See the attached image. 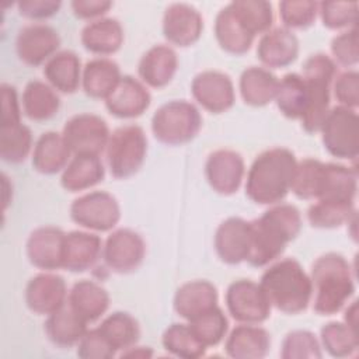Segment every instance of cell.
I'll return each mask as SVG.
<instances>
[{"label": "cell", "mask_w": 359, "mask_h": 359, "mask_svg": "<svg viewBox=\"0 0 359 359\" xmlns=\"http://www.w3.org/2000/svg\"><path fill=\"white\" fill-rule=\"evenodd\" d=\"M250 223L251 248L247 262L261 268L279 258L286 245L297 237L302 229V216L296 206L276 203Z\"/></svg>", "instance_id": "obj_1"}, {"label": "cell", "mask_w": 359, "mask_h": 359, "mask_svg": "<svg viewBox=\"0 0 359 359\" xmlns=\"http://www.w3.org/2000/svg\"><path fill=\"white\" fill-rule=\"evenodd\" d=\"M297 160L292 150L273 147L252 161L245 180V195L258 205L280 203L289 194Z\"/></svg>", "instance_id": "obj_2"}, {"label": "cell", "mask_w": 359, "mask_h": 359, "mask_svg": "<svg viewBox=\"0 0 359 359\" xmlns=\"http://www.w3.org/2000/svg\"><path fill=\"white\" fill-rule=\"evenodd\" d=\"M310 280L313 309L320 316L338 313L355 292L352 268L337 252H327L313 262Z\"/></svg>", "instance_id": "obj_3"}, {"label": "cell", "mask_w": 359, "mask_h": 359, "mask_svg": "<svg viewBox=\"0 0 359 359\" xmlns=\"http://www.w3.org/2000/svg\"><path fill=\"white\" fill-rule=\"evenodd\" d=\"M271 306L286 314L304 311L311 303V280L299 261L285 258L269 268L258 282Z\"/></svg>", "instance_id": "obj_4"}, {"label": "cell", "mask_w": 359, "mask_h": 359, "mask_svg": "<svg viewBox=\"0 0 359 359\" xmlns=\"http://www.w3.org/2000/svg\"><path fill=\"white\" fill-rule=\"evenodd\" d=\"M300 76L307 87V107L300 123L307 133H316L330 111V91L337 76V65L330 56L316 53L306 59Z\"/></svg>", "instance_id": "obj_5"}, {"label": "cell", "mask_w": 359, "mask_h": 359, "mask_svg": "<svg viewBox=\"0 0 359 359\" xmlns=\"http://www.w3.org/2000/svg\"><path fill=\"white\" fill-rule=\"evenodd\" d=\"M202 116L199 109L184 100H175L161 105L151 118L154 137L167 146H181L199 133Z\"/></svg>", "instance_id": "obj_6"}, {"label": "cell", "mask_w": 359, "mask_h": 359, "mask_svg": "<svg viewBox=\"0 0 359 359\" xmlns=\"http://www.w3.org/2000/svg\"><path fill=\"white\" fill-rule=\"evenodd\" d=\"M107 164L112 177L126 180L143 165L147 154V137L137 125H125L115 129L105 147Z\"/></svg>", "instance_id": "obj_7"}, {"label": "cell", "mask_w": 359, "mask_h": 359, "mask_svg": "<svg viewBox=\"0 0 359 359\" xmlns=\"http://www.w3.org/2000/svg\"><path fill=\"white\" fill-rule=\"evenodd\" d=\"M325 150L338 158L355 160L359 153V118L355 109L338 105L328 111L320 130Z\"/></svg>", "instance_id": "obj_8"}, {"label": "cell", "mask_w": 359, "mask_h": 359, "mask_svg": "<svg viewBox=\"0 0 359 359\" xmlns=\"http://www.w3.org/2000/svg\"><path fill=\"white\" fill-rule=\"evenodd\" d=\"M70 217L79 226L94 231H109L121 219V208L115 196L105 191H93L73 201Z\"/></svg>", "instance_id": "obj_9"}, {"label": "cell", "mask_w": 359, "mask_h": 359, "mask_svg": "<svg viewBox=\"0 0 359 359\" xmlns=\"http://www.w3.org/2000/svg\"><path fill=\"white\" fill-rule=\"evenodd\" d=\"M226 306L230 316L241 324H261L271 316V303L259 283L238 279L229 285Z\"/></svg>", "instance_id": "obj_10"}, {"label": "cell", "mask_w": 359, "mask_h": 359, "mask_svg": "<svg viewBox=\"0 0 359 359\" xmlns=\"http://www.w3.org/2000/svg\"><path fill=\"white\" fill-rule=\"evenodd\" d=\"M62 135L74 156H100L105 150L111 136L107 122L94 114L72 116L65 123Z\"/></svg>", "instance_id": "obj_11"}, {"label": "cell", "mask_w": 359, "mask_h": 359, "mask_svg": "<svg viewBox=\"0 0 359 359\" xmlns=\"http://www.w3.org/2000/svg\"><path fill=\"white\" fill-rule=\"evenodd\" d=\"M146 255L143 237L130 229L112 231L104 245L102 258L105 265L116 273H129L140 266Z\"/></svg>", "instance_id": "obj_12"}, {"label": "cell", "mask_w": 359, "mask_h": 359, "mask_svg": "<svg viewBox=\"0 0 359 359\" xmlns=\"http://www.w3.org/2000/svg\"><path fill=\"white\" fill-rule=\"evenodd\" d=\"M191 93L195 101L212 114L226 112L236 101L234 84L230 76L219 70L198 73L191 83Z\"/></svg>", "instance_id": "obj_13"}, {"label": "cell", "mask_w": 359, "mask_h": 359, "mask_svg": "<svg viewBox=\"0 0 359 359\" xmlns=\"http://www.w3.org/2000/svg\"><path fill=\"white\" fill-rule=\"evenodd\" d=\"M60 36L55 28L46 24H29L18 31L15 50L20 60L28 66H39L56 55Z\"/></svg>", "instance_id": "obj_14"}, {"label": "cell", "mask_w": 359, "mask_h": 359, "mask_svg": "<svg viewBox=\"0 0 359 359\" xmlns=\"http://www.w3.org/2000/svg\"><path fill=\"white\" fill-rule=\"evenodd\" d=\"M244 172V158L234 150H216L209 154L205 163V177L212 189L220 195L237 192L243 182Z\"/></svg>", "instance_id": "obj_15"}, {"label": "cell", "mask_w": 359, "mask_h": 359, "mask_svg": "<svg viewBox=\"0 0 359 359\" xmlns=\"http://www.w3.org/2000/svg\"><path fill=\"white\" fill-rule=\"evenodd\" d=\"M65 237L66 233L55 226L35 229L27 240L28 261L46 272L63 268Z\"/></svg>", "instance_id": "obj_16"}, {"label": "cell", "mask_w": 359, "mask_h": 359, "mask_svg": "<svg viewBox=\"0 0 359 359\" xmlns=\"http://www.w3.org/2000/svg\"><path fill=\"white\" fill-rule=\"evenodd\" d=\"M67 286L62 276L43 272L32 276L25 287V303L36 314L49 316L66 304Z\"/></svg>", "instance_id": "obj_17"}, {"label": "cell", "mask_w": 359, "mask_h": 359, "mask_svg": "<svg viewBox=\"0 0 359 359\" xmlns=\"http://www.w3.org/2000/svg\"><path fill=\"white\" fill-rule=\"evenodd\" d=\"M251 248V223L241 217H229L222 222L215 233L217 257L229 265L247 261Z\"/></svg>", "instance_id": "obj_18"}, {"label": "cell", "mask_w": 359, "mask_h": 359, "mask_svg": "<svg viewBox=\"0 0 359 359\" xmlns=\"http://www.w3.org/2000/svg\"><path fill=\"white\" fill-rule=\"evenodd\" d=\"M203 18L196 8L185 3L167 7L163 17V35L177 46H191L202 35Z\"/></svg>", "instance_id": "obj_19"}, {"label": "cell", "mask_w": 359, "mask_h": 359, "mask_svg": "<svg viewBox=\"0 0 359 359\" xmlns=\"http://www.w3.org/2000/svg\"><path fill=\"white\" fill-rule=\"evenodd\" d=\"M151 102L147 87L132 76H122L115 90L105 100L108 112L121 119L140 116Z\"/></svg>", "instance_id": "obj_20"}, {"label": "cell", "mask_w": 359, "mask_h": 359, "mask_svg": "<svg viewBox=\"0 0 359 359\" xmlns=\"http://www.w3.org/2000/svg\"><path fill=\"white\" fill-rule=\"evenodd\" d=\"M257 56L269 69L286 67L299 56V39L285 27L272 28L259 38Z\"/></svg>", "instance_id": "obj_21"}, {"label": "cell", "mask_w": 359, "mask_h": 359, "mask_svg": "<svg viewBox=\"0 0 359 359\" xmlns=\"http://www.w3.org/2000/svg\"><path fill=\"white\" fill-rule=\"evenodd\" d=\"M356 191L358 175L353 168L335 163H323L317 185V201L352 203L355 202Z\"/></svg>", "instance_id": "obj_22"}, {"label": "cell", "mask_w": 359, "mask_h": 359, "mask_svg": "<svg viewBox=\"0 0 359 359\" xmlns=\"http://www.w3.org/2000/svg\"><path fill=\"white\" fill-rule=\"evenodd\" d=\"M101 255L102 241L97 234L79 230L66 233L63 269L70 272H84L93 268Z\"/></svg>", "instance_id": "obj_23"}, {"label": "cell", "mask_w": 359, "mask_h": 359, "mask_svg": "<svg viewBox=\"0 0 359 359\" xmlns=\"http://www.w3.org/2000/svg\"><path fill=\"white\" fill-rule=\"evenodd\" d=\"M178 69L175 50L168 45L151 46L140 59L137 73L143 84L153 88L165 87Z\"/></svg>", "instance_id": "obj_24"}, {"label": "cell", "mask_w": 359, "mask_h": 359, "mask_svg": "<svg viewBox=\"0 0 359 359\" xmlns=\"http://www.w3.org/2000/svg\"><path fill=\"white\" fill-rule=\"evenodd\" d=\"M67 306L87 324L100 320L109 307L108 292L97 282L83 279L76 282L67 294Z\"/></svg>", "instance_id": "obj_25"}, {"label": "cell", "mask_w": 359, "mask_h": 359, "mask_svg": "<svg viewBox=\"0 0 359 359\" xmlns=\"http://www.w3.org/2000/svg\"><path fill=\"white\" fill-rule=\"evenodd\" d=\"M269 348V332L257 324L237 325L224 342V351L233 359H261L268 355Z\"/></svg>", "instance_id": "obj_26"}, {"label": "cell", "mask_w": 359, "mask_h": 359, "mask_svg": "<svg viewBox=\"0 0 359 359\" xmlns=\"http://www.w3.org/2000/svg\"><path fill=\"white\" fill-rule=\"evenodd\" d=\"M217 290L209 280H191L181 285L174 296L175 313L187 321L217 306Z\"/></svg>", "instance_id": "obj_27"}, {"label": "cell", "mask_w": 359, "mask_h": 359, "mask_svg": "<svg viewBox=\"0 0 359 359\" xmlns=\"http://www.w3.org/2000/svg\"><path fill=\"white\" fill-rule=\"evenodd\" d=\"M72 154L62 133L45 132L35 142L32 167L41 174L53 175L67 167Z\"/></svg>", "instance_id": "obj_28"}, {"label": "cell", "mask_w": 359, "mask_h": 359, "mask_svg": "<svg viewBox=\"0 0 359 359\" xmlns=\"http://www.w3.org/2000/svg\"><path fill=\"white\" fill-rule=\"evenodd\" d=\"M80 39L84 49L94 55H112L123 43V28L118 20L102 17L88 22L83 28Z\"/></svg>", "instance_id": "obj_29"}, {"label": "cell", "mask_w": 359, "mask_h": 359, "mask_svg": "<svg viewBox=\"0 0 359 359\" xmlns=\"http://www.w3.org/2000/svg\"><path fill=\"white\" fill-rule=\"evenodd\" d=\"M122 79L119 66L107 57H95L86 63L81 74L84 93L91 98L107 100Z\"/></svg>", "instance_id": "obj_30"}, {"label": "cell", "mask_w": 359, "mask_h": 359, "mask_svg": "<svg viewBox=\"0 0 359 359\" xmlns=\"http://www.w3.org/2000/svg\"><path fill=\"white\" fill-rule=\"evenodd\" d=\"M215 36L220 48L231 55H244L250 50L255 39L236 17L230 3L216 15Z\"/></svg>", "instance_id": "obj_31"}, {"label": "cell", "mask_w": 359, "mask_h": 359, "mask_svg": "<svg viewBox=\"0 0 359 359\" xmlns=\"http://www.w3.org/2000/svg\"><path fill=\"white\" fill-rule=\"evenodd\" d=\"M81 62L72 50H62L53 55L43 67V76L56 91L72 94L81 84Z\"/></svg>", "instance_id": "obj_32"}, {"label": "cell", "mask_w": 359, "mask_h": 359, "mask_svg": "<svg viewBox=\"0 0 359 359\" xmlns=\"http://www.w3.org/2000/svg\"><path fill=\"white\" fill-rule=\"evenodd\" d=\"M104 175L105 168L100 156L76 154L63 170L60 184L69 192H79L100 184Z\"/></svg>", "instance_id": "obj_33"}, {"label": "cell", "mask_w": 359, "mask_h": 359, "mask_svg": "<svg viewBox=\"0 0 359 359\" xmlns=\"http://www.w3.org/2000/svg\"><path fill=\"white\" fill-rule=\"evenodd\" d=\"M240 94L251 107H265L275 100L279 80L268 69L251 66L240 76Z\"/></svg>", "instance_id": "obj_34"}, {"label": "cell", "mask_w": 359, "mask_h": 359, "mask_svg": "<svg viewBox=\"0 0 359 359\" xmlns=\"http://www.w3.org/2000/svg\"><path fill=\"white\" fill-rule=\"evenodd\" d=\"M87 325L88 324L69 306H63L48 316L45 321V332L53 345L59 348H70L79 344L88 330Z\"/></svg>", "instance_id": "obj_35"}, {"label": "cell", "mask_w": 359, "mask_h": 359, "mask_svg": "<svg viewBox=\"0 0 359 359\" xmlns=\"http://www.w3.org/2000/svg\"><path fill=\"white\" fill-rule=\"evenodd\" d=\"M60 108V98L53 87L41 80H31L22 91V111L27 118L42 122L53 118Z\"/></svg>", "instance_id": "obj_36"}, {"label": "cell", "mask_w": 359, "mask_h": 359, "mask_svg": "<svg viewBox=\"0 0 359 359\" xmlns=\"http://www.w3.org/2000/svg\"><path fill=\"white\" fill-rule=\"evenodd\" d=\"M97 328L116 352L135 346L140 338L137 320L126 311H115L109 314Z\"/></svg>", "instance_id": "obj_37"}, {"label": "cell", "mask_w": 359, "mask_h": 359, "mask_svg": "<svg viewBox=\"0 0 359 359\" xmlns=\"http://www.w3.org/2000/svg\"><path fill=\"white\" fill-rule=\"evenodd\" d=\"M275 102L283 116L300 121L307 107V87L303 77L297 73L285 74L279 80Z\"/></svg>", "instance_id": "obj_38"}, {"label": "cell", "mask_w": 359, "mask_h": 359, "mask_svg": "<svg viewBox=\"0 0 359 359\" xmlns=\"http://www.w3.org/2000/svg\"><path fill=\"white\" fill-rule=\"evenodd\" d=\"M167 352L182 359H198L205 355L206 346L196 338L188 324L174 323L167 327L161 338Z\"/></svg>", "instance_id": "obj_39"}, {"label": "cell", "mask_w": 359, "mask_h": 359, "mask_svg": "<svg viewBox=\"0 0 359 359\" xmlns=\"http://www.w3.org/2000/svg\"><path fill=\"white\" fill-rule=\"evenodd\" d=\"M236 17L247 28V31L257 36L271 29L273 22L272 4L265 0H237L230 3Z\"/></svg>", "instance_id": "obj_40"}, {"label": "cell", "mask_w": 359, "mask_h": 359, "mask_svg": "<svg viewBox=\"0 0 359 359\" xmlns=\"http://www.w3.org/2000/svg\"><path fill=\"white\" fill-rule=\"evenodd\" d=\"M32 147V133L20 123L0 125V157L10 164L22 163Z\"/></svg>", "instance_id": "obj_41"}, {"label": "cell", "mask_w": 359, "mask_h": 359, "mask_svg": "<svg viewBox=\"0 0 359 359\" xmlns=\"http://www.w3.org/2000/svg\"><path fill=\"white\" fill-rule=\"evenodd\" d=\"M321 344L334 358H348L356 353L359 346L358 332L348 324L331 321L321 328Z\"/></svg>", "instance_id": "obj_42"}, {"label": "cell", "mask_w": 359, "mask_h": 359, "mask_svg": "<svg viewBox=\"0 0 359 359\" xmlns=\"http://www.w3.org/2000/svg\"><path fill=\"white\" fill-rule=\"evenodd\" d=\"M355 215V202L317 201L307 210L309 223L317 229H335L345 223L348 224Z\"/></svg>", "instance_id": "obj_43"}, {"label": "cell", "mask_w": 359, "mask_h": 359, "mask_svg": "<svg viewBox=\"0 0 359 359\" xmlns=\"http://www.w3.org/2000/svg\"><path fill=\"white\" fill-rule=\"evenodd\" d=\"M188 325L206 348L219 345L229 331V320L219 306L189 320Z\"/></svg>", "instance_id": "obj_44"}, {"label": "cell", "mask_w": 359, "mask_h": 359, "mask_svg": "<svg viewBox=\"0 0 359 359\" xmlns=\"http://www.w3.org/2000/svg\"><path fill=\"white\" fill-rule=\"evenodd\" d=\"M282 359H320L323 358L321 346L316 335L307 330L290 331L280 349Z\"/></svg>", "instance_id": "obj_45"}, {"label": "cell", "mask_w": 359, "mask_h": 359, "mask_svg": "<svg viewBox=\"0 0 359 359\" xmlns=\"http://www.w3.org/2000/svg\"><path fill=\"white\" fill-rule=\"evenodd\" d=\"M318 13V3L309 0H285L279 3V15L287 29H304L310 27Z\"/></svg>", "instance_id": "obj_46"}, {"label": "cell", "mask_w": 359, "mask_h": 359, "mask_svg": "<svg viewBox=\"0 0 359 359\" xmlns=\"http://www.w3.org/2000/svg\"><path fill=\"white\" fill-rule=\"evenodd\" d=\"M318 14L324 27L330 29H342L356 27L358 3L356 1H323L318 3Z\"/></svg>", "instance_id": "obj_47"}, {"label": "cell", "mask_w": 359, "mask_h": 359, "mask_svg": "<svg viewBox=\"0 0 359 359\" xmlns=\"http://www.w3.org/2000/svg\"><path fill=\"white\" fill-rule=\"evenodd\" d=\"M321 167L323 161L316 158H304L297 161L290 191L300 199H316Z\"/></svg>", "instance_id": "obj_48"}, {"label": "cell", "mask_w": 359, "mask_h": 359, "mask_svg": "<svg viewBox=\"0 0 359 359\" xmlns=\"http://www.w3.org/2000/svg\"><path fill=\"white\" fill-rule=\"evenodd\" d=\"M115 355L116 351L98 328L87 330L77 344V356L81 359H112Z\"/></svg>", "instance_id": "obj_49"}, {"label": "cell", "mask_w": 359, "mask_h": 359, "mask_svg": "<svg viewBox=\"0 0 359 359\" xmlns=\"http://www.w3.org/2000/svg\"><path fill=\"white\" fill-rule=\"evenodd\" d=\"M331 52L334 59L345 66L351 67L359 62V48H358V29L352 27L331 41Z\"/></svg>", "instance_id": "obj_50"}, {"label": "cell", "mask_w": 359, "mask_h": 359, "mask_svg": "<svg viewBox=\"0 0 359 359\" xmlns=\"http://www.w3.org/2000/svg\"><path fill=\"white\" fill-rule=\"evenodd\" d=\"M334 95L339 105L356 109L359 105V74L356 70H346L334 79Z\"/></svg>", "instance_id": "obj_51"}, {"label": "cell", "mask_w": 359, "mask_h": 359, "mask_svg": "<svg viewBox=\"0 0 359 359\" xmlns=\"http://www.w3.org/2000/svg\"><path fill=\"white\" fill-rule=\"evenodd\" d=\"M62 3L59 0H22L17 3L18 13L29 20H45L55 15Z\"/></svg>", "instance_id": "obj_52"}, {"label": "cell", "mask_w": 359, "mask_h": 359, "mask_svg": "<svg viewBox=\"0 0 359 359\" xmlns=\"http://www.w3.org/2000/svg\"><path fill=\"white\" fill-rule=\"evenodd\" d=\"M1 93V125H15L21 122V111L17 98V91L13 86L3 83Z\"/></svg>", "instance_id": "obj_53"}, {"label": "cell", "mask_w": 359, "mask_h": 359, "mask_svg": "<svg viewBox=\"0 0 359 359\" xmlns=\"http://www.w3.org/2000/svg\"><path fill=\"white\" fill-rule=\"evenodd\" d=\"M73 14L80 20H98L112 7L108 0H74L70 3Z\"/></svg>", "instance_id": "obj_54"}, {"label": "cell", "mask_w": 359, "mask_h": 359, "mask_svg": "<svg viewBox=\"0 0 359 359\" xmlns=\"http://www.w3.org/2000/svg\"><path fill=\"white\" fill-rule=\"evenodd\" d=\"M344 323L348 324L353 331L358 332V302H352L351 306H348V309L345 310V316H344Z\"/></svg>", "instance_id": "obj_55"}, {"label": "cell", "mask_w": 359, "mask_h": 359, "mask_svg": "<svg viewBox=\"0 0 359 359\" xmlns=\"http://www.w3.org/2000/svg\"><path fill=\"white\" fill-rule=\"evenodd\" d=\"M122 356H146L147 358V356H151V351H147L144 348H137V351H136L132 346V348H129L128 352H123Z\"/></svg>", "instance_id": "obj_56"}]
</instances>
